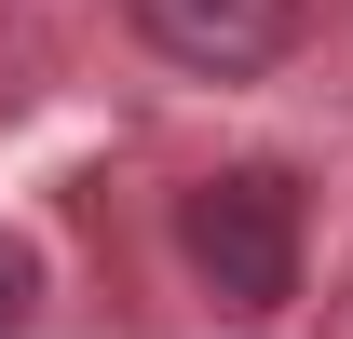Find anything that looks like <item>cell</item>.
<instances>
[{"label": "cell", "mask_w": 353, "mask_h": 339, "mask_svg": "<svg viewBox=\"0 0 353 339\" xmlns=\"http://www.w3.org/2000/svg\"><path fill=\"white\" fill-rule=\"evenodd\" d=\"M176 245H190V271H204L231 312H272V298L299 285V190L272 163H231V176H204V190L176 204Z\"/></svg>", "instance_id": "cell-1"}, {"label": "cell", "mask_w": 353, "mask_h": 339, "mask_svg": "<svg viewBox=\"0 0 353 339\" xmlns=\"http://www.w3.org/2000/svg\"><path fill=\"white\" fill-rule=\"evenodd\" d=\"M28 298H41V271H28V245H14V231H0V339L28 326Z\"/></svg>", "instance_id": "cell-3"}, {"label": "cell", "mask_w": 353, "mask_h": 339, "mask_svg": "<svg viewBox=\"0 0 353 339\" xmlns=\"http://www.w3.org/2000/svg\"><path fill=\"white\" fill-rule=\"evenodd\" d=\"M123 28L163 68H204V82H259L272 54L299 41V0H123Z\"/></svg>", "instance_id": "cell-2"}]
</instances>
